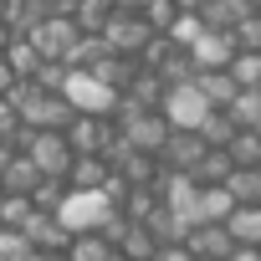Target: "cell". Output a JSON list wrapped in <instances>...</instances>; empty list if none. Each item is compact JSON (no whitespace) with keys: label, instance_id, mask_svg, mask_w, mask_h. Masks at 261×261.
Returning <instances> with one entry per match:
<instances>
[{"label":"cell","instance_id":"cell-1","mask_svg":"<svg viewBox=\"0 0 261 261\" xmlns=\"http://www.w3.org/2000/svg\"><path fill=\"white\" fill-rule=\"evenodd\" d=\"M11 144H16L21 154H31V159H36V169H41L46 179H67V174H72V164H77L72 139H67V134H51V128H46V134H36V128H21Z\"/></svg>","mask_w":261,"mask_h":261},{"label":"cell","instance_id":"cell-2","mask_svg":"<svg viewBox=\"0 0 261 261\" xmlns=\"http://www.w3.org/2000/svg\"><path fill=\"white\" fill-rule=\"evenodd\" d=\"M57 215H62V225H67L72 236H82V230H102V225L118 215V200H113L108 190H72Z\"/></svg>","mask_w":261,"mask_h":261},{"label":"cell","instance_id":"cell-3","mask_svg":"<svg viewBox=\"0 0 261 261\" xmlns=\"http://www.w3.org/2000/svg\"><path fill=\"white\" fill-rule=\"evenodd\" d=\"M62 92H67V102H72L77 113H97V118H113V108H118V97H123V92H113L108 82H97L87 67H72Z\"/></svg>","mask_w":261,"mask_h":261},{"label":"cell","instance_id":"cell-4","mask_svg":"<svg viewBox=\"0 0 261 261\" xmlns=\"http://www.w3.org/2000/svg\"><path fill=\"white\" fill-rule=\"evenodd\" d=\"M210 113H215V102L205 97V87L200 82H179V87H169V97H164V118L174 123V128H200L210 123Z\"/></svg>","mask_w":261,"mask_h":261},{"label":"cell","instance_id":"cell-5","mask_svg":"<svg viewBox=\"0 0 261 261\" xmlns=\"http://www.w3.org/2000/svg\"><path fill=\"white\" fill-rule=\"evenodd\" d=\"M159 31L144 21V11H113V21L102 26V41L118 51V57H144V46L154 41Z\"/></svg>","mask_w":261,"mask_h":261},{"label":"cell","instance_id":"cell-6","mask_svg":"<svg viewBox=\"0 0 261 261\" xmlns=\"http://www.w3.org/2000/svg\"><path fill=\"white\" fill-rule=\"evenodd\" d=\"M200 190H205V185H200L195 174H185V169H164V179H159L164 205H169V210H174L190 230L200 225Z\"/></svg>","mask_w":261,"mask_h":261},{"label":"cell","instance_id":"cell-7","mask_svg":"<svg viewBox=\"0 0 261 261\" xmlns=\"http://www.w3.org/2000/svg\"><path fill=\"white\" fill-rule=\"evenodd\" d=\"M31 41L41 46V57H46V62H67V51L82 41V26H77L72 16H41V21H36V31H31Z\"/></svg>","mask_w":261,"mask_h":261},{"label":"cell","instance_id":"cell-8","mask_svg":"<svg viewBox=\"0 0 261 261\" xmlns=\"http://www.w3.org/2000/svg\"><path fill=\"white\" fill-rule=\"evenodd\" d=\"M67 139L77 154H108V144L118 139V123L113 118H97V113H77L72 128H67Z\"/></svg>","mask_w":261,"mask_h":261},{"label":"cell","instance_id":"cell-9","mask_svg":"<svg viewBox=\"0 0 261 261\" xmlns=\"http://www.w3.org/2000/svg\"><path fill=\"white\" fill-rule=\"evenodd\" d=\"M205 134H195V128H174V134H169V144H164V169H185V174H195V164L205 159Z\"/></svg>","mask_w":261,"mask_h":261},{"label":"cell","instance_id":"cell-10","mask_svg":"<svg viewBox=\"0 0 261 261\" xmlns=\"http://www.w3.org/2000/svg\"><path fill=\"white\" fill-rule=\"evenodd\" d=\"M26 241H31L41 256H67V246H72V230L62 225V215H51V210H36V220L26 225Z\"/></svg>","mask_w":261,"mask_h":261},{"label":"cell","instance_id":"cell-11","mask_svg":"<svg viewBox=\"0 0 261 261\" xmlns=\"http://www.w3.org/2000/svg\"><path fill=\"white\" fill-rule=\"evenodd\" d=\"M236 51H241V46H236V36H230V31H215V26H205V36L190 46V57H195V67H200V72H210V67H230V62H236Z\"/></svg>","mask_w":261,"mask_h":261},{"label":"cell","instance_id":"cell-12","mask_svg":"<svg viewBox=\"0 0 261 261\" xmlns=\"http://www.w3.org/2000/svg\"><path fill=\"white\" fill-rule=\"evenodd\" d=\"M185 246H190L200 261H230V251H236V236H230L225 225H195V230L185 236Z\"/></svg>","mask_w":261,"mask_h":261},{"label":"cell","instance_id":"cell-13","mask_svg":"<svg viewBox=\"0 0 261 261\" xmlns=\"http://www.w3.org/2000/svg\"><path fill=\"white\" fill-rule=\"evenodd\" d=\"M118 169L102 159V154H77V164H72V174H67V185L72 190H108V179H113Z\"/></svg>","mask_w":261,"mask_h":261},{"label":"cell","instance_id":"cell-14","mask_svg":"<svg viewBox=\"0 0 261 261\" xmlns=\"http://www.w3.org/2000/svg\"><path fill=\"white\" fill-rule=\"evenodd\" d=\"M200 16H205V26H215V31H236L246 16H256V0H210Z\"/></svg>","mask_w":261,"mask_h":261},{"label":"cell","instance_id":"cell-15","mask_svg":"<svg viewBox=\"0 0 261 261\" xmlns=\"http://www.w3.org/2000/svg\"><path fill=\"white\" fill-rule=\"evenodd\" d=\"M46 174L36 169V159L31 154H16L11 159V169L0 174V185H6V195H36V185H41Z\"/></svg>","mask_w":261,"mask_h":261},{"label":"cell","instance_id":"cell-16","mask_svg":"<svg viewBox=\"0 0 261 261\" xmlns=\"http://www.w3.org/2000/svg\"><path fill=\"white\" fill-rule=\"evenodd\" d=\"M195 82L205 87V97H210L215 108H230V102L241 97V82H236V72H230V67H210V72H200Z\"/></svg>","mask_w":261,"mask_h":261},{"label":"cell","instance_id":"cell-17","mask_svg":"<svg viewBox=\"0 0 261 261\" xmlns=\"http://www.w3.org/2000/svg\"><path fill=\"white\" fill-rule=\"evenodd\" d=\"M159 246H164V241H159L149 225H139V220H128V230H123V241H118V251H123L128 261H154Z\"/></svg>","mask_w":261,"mask_h":261},{"label":"cell","instance_id":"cell-18","mask_svg":"<svg viewBox=\"0 0 261 261\" xmlns=\"http://www.w3.org/2000/svg\"><path fill=\"white\" fill-rule=\"evenodd\" d=\"M230 210H236V195L225 185H205L200 190V225H225Z\"/></svg>","mask_w":261,"mask_h":261},{"label":"cell","instance_id":"cell-19","mask_svg":"<svg viewBox=\"0 0 261 261\" xmlns=\"http://www.w3.org/2000/svg\"><path fill=\"white\" fill-rule=\"evenodd\" d=\"M225 230L236 236V246H261V205H236Z\"/></svg>","mask_w":261,"mask_h":261},{"label":"cell","instance_id":"cell-20","mask_svg":"<svg viewBox=\"0 0 261 261\" xmlns=\"http://www.w3.org/2000/svg\"><path fill=\"white\" fill-rule=\"evenodd\" d=\"M123 97H134V102H144V108H164V97H169V82H164L154 67H144V72L134 77V87H128Z\"/></svg>","mask_w":261,"mask_h":261},{"label":"cell","instance_id":"cell-21","mask_svg":"<svg viewBox=\"0 0 261 261\" xmlns=\"http://www.w3.org/2000/svg\"><path fill=\"white\" fill-rule=\"evenodd\" d=\"M118 246L102 236V230H82V236H72V246H67V261H108Z\"/></svg>","mask_w":261,"mask_h":261},{"label":"cell","instance_id":"cell-22","mask_svg":"<svg viewBox=\"0 0 261 261\" xmlns=\"http://www.w3.org/2000/svg\"><path fill=\"white\" fill-rule=\"evenodd\" d=\"M6 62H11V72H16V77H36L46 57H41V46H36L31 36H16V41H11V51H6Z\"/></svg>","mask_w":261,"mask_h":261},{"label":"cell","instance_id":"cell-23","mask_svg":"<svg viewBox=\"0 0 261 261\" xmlns=\"http://www.w3.org/2000/svg\"><path fill=\"white\" fill-rule=\"evenodd\" d=\"M236 174V159H230V149H205V159L195 164V179L200 185H225Z\"/></svg>","mask_w":261,"mask_h":261},{"label":"cell","instance_id":"cell-24","mask_svg":"<svg viewBox=\"0 0 261 261\" xmlns=\"http://www.w3.org/2000/svg\"><path fill=\"white\" fill-rule=\"evenodd\" d=\"M230 159L236 169H261V128H241L230 139Z\"/></svg>","mask_w":261,"mask_h":261},{"label":"cell","instance_id":"cell-25","mask_svg":"<svg viewBox=\"0 0 261 261\" xmlns=\"http://www.w3.org/2000/svg\"><path fill=\"white\" fill-rule=\"evenodd\" d=\"M72 21H77V26H82L87 36H102V26L113 21V6H108V0H77Z\"/></svg>","mask_w":261,"mask_h":261},{"label":"cell","instance_id":"cell-26","mask_svg":"<svg viewBox=\"0 0 261 261\" xmlns=\"http://www.w3.org/2000/svg\"><path fill=\"white\" fill-rule=\"evenodd\" d=\"M36 220V200L31 195H6V205H0V225L6 230H26Z\"/></svg>","mask_w":261,"mask_h":261},{"label":"cell","instance_id":"cell-27","mask_svg":"<svg viewBox=\"0 0 261 261\" xmlns=\"http://www.w3.org/2000/svg\"><path fill=\"white\" fill-rule=\"evenodd\" d=\"M200 134H205V144H210V149H230V139L241 134V123H236L225 108H215V113H210V123L200 128Z\"/></svg>","mask_w":261,"mask_h":261},{"label":"cell","instance_id":"cell-28","mask_svg":"<svg viewBox=\"0 0 261 261\" xmlns=\"http://www.w3.org/2000/svg\"><path fill=\"white\" fill-rule=\"evenodd\" d=\"M241 128H261V87H241V97L225 108Z\"/></svg>","mask_w":261,"mask_h":261},{"label":"cell","instance_id":"cell-29","mask_svg":"<svg viewBox=\"0 0 261 261\" xmlns=\"http://www.w3.org/2000/svg\"><path fill=\"white\" fill-rule=\"evenodd\" d=\"M225 190L236 195V205H261V169H236Z\"/></svg>","mask_w":261,"mask_h":261},{"label":"cell","instance_id":"cell-30","mask_svg":"<svg viewBox=\"0 0 261 261\" xmlns=\"http://www.w3.org/2000/svg\"><path fill=\"white\" fill-rule=\"evenodd\" d=\"M108 51H113V46H108L102 36H87V31H82V41H77V46L67 51V67H97V62H102Z\"/></svg>","mask_w":261,"mask_h":261},{"label":"cell","instance_id":"cell-31","mask_svg":"<svg viewBox=\"0 0 261 261\" xmlns=\"http://www.w3.org/2000/svg\"><path fill=\"white\" fill-rule=\"evenodd\" d=\"M179 16H185V11H179V6H174V0H149V6H144V21H149V26H154V31H159V36H169V31H174V21H179Z\"/></svg>","mask_w":261,"mask_h":261},{"label":"cell","instance_id":"cell-32","mask_svg":"<svg viewBox=\"0 0 261 261\" xmlns=\"http://www.w3.org/2000/svg\"><path fill=\"white\" fill-rule=\"evenodd\" d=\"M36 246L26 241V230H6L0 225V261H31Z\"/></svg>","mask_w":261,"mask_h":261},{"label":"cell","instance_id":"cell-33","mask_svg":"<svg viewBox=\"0 0 261 261\" xmlns=\"http://www.w3.org/2000/svg\"><path fill=\"white\" fill-rule=\"evenodd\" d=\"M230 72H236L241 87H261V51H236Z\"/></svg>","mask_w":261,"mask_h":261},{"label":"cell","instance_id":"cell-34","mask_svg":"<svg viewBox=\"0 0 261 261\" xmlns=\"http://www.w3.org/2000/svg\"><path fill=\"white\" fill-rule=\"evenodd\" d=\"M169 36H174V41H179V46L190 51V46H195V41L205 36V16H195V11H185V16L174 21V31H169Z\"/></svg>","mask_w":261,"mask_h":261},{"label":"cell","instance_id":"cell-35","mask_svg":"<svg viewBox=\"0 0 261 261\" xmlns=\"http://www.w3.org/2000/svg\"><path fill=\"white\" fill-rule=\"evenodd\" d=\"M230 36H236V46H241V51H261V11H256V16H246Z\"/></svg>","mask_w":261,"mask_h":261},{"label":"cell","instance_id":"cell-36","mask_svg":"<svg viewBox=\"0 0 261 261\" xmlns=\"http://www.w3.org/2000/svg\"><path fill=\"white\" fill-rule=\"evenodd\" d=\"M154 261H200V256H195L185 241H174V246H159V256H154Z\"/></svg>","mask_w":261,"mask_h":261},{"label":"cell","instance_id":"cell-37","mask_svg":"<svg viewBox=\"0 0 261 261\" xmlns=\"http://www.w3.org/2000/svg\"><path fill=\"white\" fill-rule=\"evenodd\" d=\"M31 6H36L41 16H72V11H77V0H31Z\"/></svg>","mask_w":261,"mask_h":261},{"label":"cell","instance_id":"cell-38","mask_svg":"<svg viewBox=\"0 0 261 261\" xmlns=\"http://www.w3.org/2000/svg\"><path fill=\"white\" fill-rule=\"evenodd\" d=\"M16 82H21V77L11 72V62H6V57H0V97H11V87H16Z\"/></svg>","mask_w":261,"mask_h":261},{"label":"cell","instance_id":"cell-39","mask_svg":"<svg viewBox=\"0 0 261 261\" xmlns=\"http://www.w3.org/2000/svg\"><path fill=\"white\" fill-rule=\"evenodd\" d=\"M16 154H21V149H16L11 139H0V174H6V169H11V159H16Z\"/></svg>","mask_w":261,"mask_h":261},{"label":"cell","instance_id":"cell-40","mask_svg":"<svg viewBox=\"0 0 261 261\" xmlns=\"http://www.w3.org/2000/svg\"><path fill=\"white\" fill-rule=\"evenodd\" d=\"M230 261H261V246H236Z\"/></svg>","mask_w":261,"mask_h":261},{"label":"cell","instance_id":"cell-41","mask_svg":"<svg viewBox=\"0 0 261 261\" xmlns=\"http://www.w3.org/2000/svg\"><path fill=\"white\" fill-rule=\"evenodd\" d=\"M11 41H16V31H11L6 21H0V57H6V51H11Z\"/></svg>","mask_w":261,"mask_h":261},{"label":"cell","instance_id":"cell-42","mask_svg":"<svg viewBox=\"0 0 261 261\" xmlns=\"http://www.w3.org/2000/svg\"><path fill=\"white\" fill-rule=\"evenodd\" d=\"M174 6H179V11H195V16H200V11L210 6V0H174Z\"/></svg>","mask_w":261,"mask_h":261},{"label":"cell","instance_id":"cell-43","mask_svg":"<svg viewBox=\"0 0 261 261\" xmlns=\"http://www.w3.org/2000/svg\"><path fill=\"white\" fill-rule=\"evenodd\" d=\"M108 261H128V256H123V251H113V256H108Z\"/></svg>","mask_w":261,"mask_h":261},{"label":"cell","instance_id":"cell-44","mask_svg":"<svg viewBox=\"0 0 261 261\" xmlns=\"http://www.w3.org/2000/svg\"><path fill=\"white\" fill-rule=\"evenodd\" d=\"M6 6H11V0H0V16H6Z\"/></svg>","mask_w":261,"mask_h":261}]
</instances>
